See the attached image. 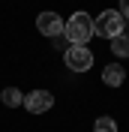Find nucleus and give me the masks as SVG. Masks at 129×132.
Listing matches in <instances>:
<instances>
[{
  "instance_id": "nucleus-3",
  "label": "nucleus",
  "mask_w": 129,
  "mask_h": 132,
  "mask_svg": "<svg viewBox=\"0 0 129 132\" xmlns=\"http://www.w3.org/2000/svg\"><path fill=\"white\" fill-rule=\"evenodd\" d=\"M66 66L72 69V72H87L90 66H93V51L87 48V45H69L63 54Z\"/></svg>"
},
{
  "instance_id": "nucleus-5",
  "label": "nucleus",
  "mask_w": 129,
  "mask_h": 132,
  "mask_svg": "<svg viewBox=\"0 0 129 132\" xmlns=\"http://www.w3.org/2000/svg\"><path fill=\"white\" fill-rule=\"evenodd\" d=\"M51 105H54V96H51L48 90H33V93L24 96V108L30 114H45Z\"/></svg>"
},
{
  "instance_id": "nucleus-4",
  "label": "nucleus",
  "mask_w": 129,
  "mask_h": 132,
  "mask_svg": "<svg viewBox=\"0 0 129 132\" xmlns=\"http://www.w3.org/2000/svg\"><path fill=\"white\" fill-rule=\"evenodd\" d=\"M63 18L57 15V12H39L36 18V27H39L42 36H48V39H57V36H63Z\"/></svg>"
},
{
  "instance_id": "nucleus-2",
  "label": "nucleus",
  "mask_w": 129,
  "mask_h": 132,
  "mask_svg": "<svg viewBox=\"0 0 129 132\" xmlns=\"http://www.w3.org/2000/svg\"><path fill=\"white\" fill-rule=\"evenodd\" d=\"M123 33V15L117 9H105L93 18V36H102V39H114Z\"/></svg>"
},
{
  "instance_id": "nucleus-1",
  "label": "nucleus",
  "mask_w": 129,
  "mask_h": 132,
  "mask_svg": "<svg viewBox=\"0 0 129 132\" xmlns=\"http://www.w3.org/2000/svg\"><path fill=\"white\" fill-rule=\"evenodd\" d=\"M63 36L69 45H87L93 39V18L87 12H72L69 21L63 24Z\"/></svg>"
},
{
  "instance_id": "nucleus-6",
  "label": "nucleus",
  "mask_w": 129,
  "mask_h": 132,
  "mask_svg": "<svg viewBox=\"0 0 129 132\" xmlns=\"http://www.w3.org/2000/svg\"><path fill=\"white\" fill-rule=\"evenodd\" d=\"M123 78H126V72H123V66H120V63H108V66L102 69V81L108 84V87H120Z\"/></svg>"
},
{
  "instance_id": "nucleus-7",
  "label": "nucleus",
  "mask_w": 129,
  "mask_h": 132,
  "mask_svg": "<svg viewBox=\"0 0 129 132\" xmlns=\"http://www.w3.org/2000/svg\"><path fill=\"white\" fill-rule=\"evenodd\" d=\"M0 99H3V105H9V108H18V105H24V93L18 90V87H6V90L0 93Z\"/></svg>"
},
{
  "instance_id": "nucleus-8",
  "label": "nucleus",
  "mask_w": 129,
  "mask_h": 132,
  "mask_svg": "<svg viewBox=\"0 0 129 132\" xmlns=\"http://www.w3.org/2000/svg\"><path fill=\"white\" fill-rule=\"evenodd\" d=\"M111 54L114 57H129V33H120L111 39Z\"/></svg>"
},
{
  "instance_id": "nucleus-9",
  "label": "nucleus",
  "mask_w": 129,
  "mask_h": 132,
  "mask_svg": "<svg viewBox=\"0 0 129 132\" xmlns=\"http://www.w3.org/2000/svg\"><path fill=\"white\" fill-rule=\"evenodd\" d=\"M93 132H117V120L114 117H96Z\"/></svg>"
},
{
  "instance_id": "nucleus-10",
  "label": "nucleus",
  "mask_w": 129,
  "mask_h": 132,
  "mask_svg": "<svg viewBox=\"0 0 129 132\" xmlns=\"http://www.w3.org/2000/svg\"><path fill=\"white\" fill-rule=\"evenodd\" d=\"M123 18H129V0H120V9H117Z\"/></svg>"
}]
</instances>
